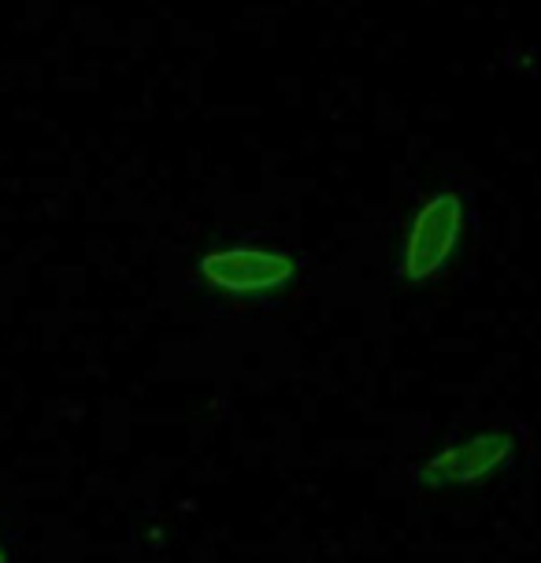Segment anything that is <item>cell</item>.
<instances>
[{
    "instance_id": "1",
    "label": "cell",
    "mask_w": 541,
    "mask_h": 563,
    "mask_svg": "<svg viewBox=\"0 0 541 563\" xmlns=\"http://www.w3.org/2000/svg\"><path fill=\"white\" fill-rule=\"evenodd\" d=\"M471 223V194L464 186L449 183L438 186L423 205L412 211L400 238V282L405 286H430L442 278L453 260L460 256V245L467 238Z\"/></svg>"
},
{
    "instance_id": "2",
    "label": "cell",
    "mask_w": 541,
    "mask_h": 563,
    "mask_svg": "<svg viewBox=\"0 0 541 563\" xmlns=\"http://www.w3.org/2000/svg\"><path fill=\"white\" fill-rule=\"evenodd\" d=\"M300 256L286 245L270 241H227V245L205 249L197 260V278L212 294L223 297H275L286 294L300 275Z\"/></svg>"
},
{
    "instance_id": "3",
    "label": "cell",
    "mask_w": 541,
    "mask_h": 563,
    "mask_svg": "<svg viewBox=\"0 0 541 563\" xmlns=\"http://www.w3.org/2000/svg\"><path fill=\"white\" fill-rule=\"evenodd\" d=\"M519 456V441L508 430H483L464 441H453L442 452L416 467V486L427 489H453V486H478V482L497 478Z\"/></svg>"
},
{
    "instance_id": "4",
    "label": "cell",
    "mask_w": 541,
    "mask_h": 563,
    "mask_svg": "<svg viewBox=\"0 0 541 563\" xmlns=\"http://www.w3.org/2000/svg\"><path fill=\"white\" fill-rule=\"evenodd\" d=\"M0 563H4V549H0Z\"/></svg>"
}]
</instances>
